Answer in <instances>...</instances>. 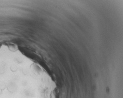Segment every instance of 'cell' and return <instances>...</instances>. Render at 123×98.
I'll return each instance as SVG.
<instances>
[{
    "instance_id": "obj_2",
    "label": "cell",
    "mask_w": 123,
    "mask_h": 98,
    "mask_svg": "<svg viewBox=\"0 0 123 98\" xmlns=\"http://www.w3.org/2000/svg\"><path fill=\"white\" fill-rule=\"evenodd\" d=\"M1 46H2V45H1V44L0 43V48H1Z\"/></svg>"
},
{
    "instance_id": "obj_1",
    "label": "cell",
    "mask_w": 123,
    "mask_h": 98,
    "mask_svg": "<svg viewBox=\"0 0 123 98\" xmlns=\"http://www.w3.org/2000/svg\"><path fill=\"white\" fill-rule=\"evenodd\" d=\"M9 49L11 51H15L18 49V48L15 44H8Z\"/></svg>"
}]
</instances>
